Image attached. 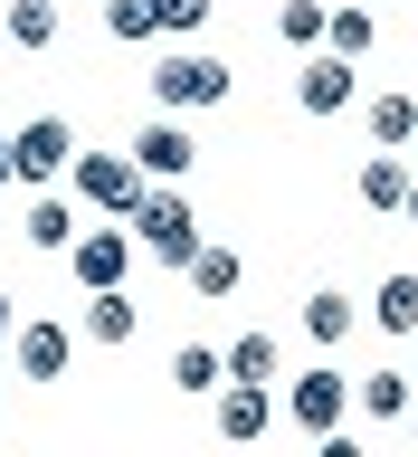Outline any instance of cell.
<instances>
[{
    "label": "cell",
    "mask_w": 418,
    "mask_h": 457,
    "mask_svg": "<svg viewBox=\"0 0 418 457\" xmlns=\"http://www.w3.org/2000/svg\"><path fill=\"white\" fill-rule=\"evenodd\" d=\"M152 114H200V105H228V57L191 48V38H171L162 57H152Z\"/></svg>",
    "instance_id": "6da1fadb"
},
{
    "label": "cell",
    "mask_w": 418,
    "mask_h": 457,
    "mask_svg": "<svg viewBox=\"0 0 418 457\" xmlns=\"http://www.w3.org/2000/svg\"><path fill=\"white\" fill-rule=\"evenodd\" d=\"M124 220H134V248H143V257H162V267H191L200 220H191V191H181V181H152V191L124 210Z\"/></svg>",
    "instance_id": "7a4b0ae2"
},
{
    "label": "cell",
    "mask_w": 418,
    "mask_h": 457,
    "mask_svg": "<svg viewBox=\"0 0 418 457\" xmlns=\"http://www.w3.org/2000/svg\"><path fill=\"white\" fill-rule=\"evenodd\" d=\"M67 162H77V124L67 114H29L20 134H10V181H29V191H48Z\"/></svg>",
    "instance_id": "3957f363"
},
{
    "label": "cell",
    "mask_w": 418,
    "mask_h": 457,
    "mask_svg": "<svg viewBox=\"0 0 418 457\" xmlns=\"http://www.w3.org/2000/svg\"><path fill=\"white\" fill-rule=\"evenodd\" d=\"M342 105H362V57H333V48H314L305 67H295V114L333 124Z\"/></svg>",
    "instance_id": "277c9868"
},
{
    "label": "cell",
    "mask_w": 418,
    "mask_h": 457,
    "mask_svg": "<svg viewBox=\"0 0 418 457\" xmlns=\"http://www.w3.org/2000/svg\"><path fill=\"white\" fill-rule=\"evenodd\" d=\"M67 171H77V200H86V210H105V220H124V210H134V200L152 191L134 153H77Z\"/></svg>",
    "instance_id": "5b68a950"
},
{
    "label": "cell",
    "mask_w": 418,
    "mask_h": 457,
    "mask_svg": "<svg viewBox=\"0 0 418 457\" xmlns=\"http://www.w3.org/2000/svg\"><path fill=\"white\" fill-rule=\"evenodd\" d=\"M134 228H77V238H67V277L86 286V295H95V286H124L134 277Z\"/></svg>",
    "instance_id": "8992f818"
},
{
    "label": "cell",
    "mask_w": 418,
    "mask_h": 457,
    "mask_svg": "<svg viewBox=\"0 0 418 457\" xmlns=\"http://www.w3.org/2000/svg\"><path fill=\"white\" fill-rule=\"evenodd\" d=\"M342 410H352V381H342V362H314V371H295V391H285V420L305 428V438L342 428Z\"/></svg>",
    "instance_id": "52a82bcc"
},
{
    "label": "cell",
    "mask_w": 418,
    "mask_h": 457,
    "mask_svg": "<svg viewBox=\"0 0 418 457\" xmlns=\"http://www.w3.org/2000/svg\"><path fill=\"white\" fill-rule=\"evenodd\" d=\"M134 162H143V181H191L200 143H191V124H181V114H152V124L134 134Z\"/></svg>",
    "instance_id": "ba28073f"
},
{
    "label": "cell",
    "mask_w": 418,
    "mask_h": 457,
    "mask_svg": "<svg viewBox=\"0 0 418 457\" xmlns=\"http://www.w3.org/2000/svg\"><path fill=\"white\" fill-rule=\"evenodd\" d=\"M209 428H219L228 448L266 438V428H276V391H266V381H219V410H209Z\"/></svg>",
    "instance_id": "9c48e42d"
},
{
    "label": "cell",
    "mask_w": 418,
    "mask_h": 457,
    "mask_svg": "<svg viewBox=\"0 0 418 457\" xmlns=\"http://www.w3.org/2000/svg\"><path fill=\"white\" fill-rule=\"evenodd\" d=\"M10 353H20L29 381H67V362H77V334L38 314V324H10Z\"/></svg>",
    "instance_id": "30bf717a"
},
{
    "label": "cell",
    "mask_w": 418,
    "mask_h": 457,
    "mask_svg": "<svg viewBox=\"0 0 418 457\" xmlns=\"http://www.w3.org/2000/svg\"><path fill=\"white\" fill-rule=\"evenodd\" d=\"M77 334L105 343V353H124V343L143 334V305L124 295V286H95V295H86V314H77Z\"/></svg>",
    "instance_id": "8fae6325"
},
{
    "label": "cell",
    "mask_w": 418,
    "mask_h": 457,
    "mask_svg": "<svg viewBox=\"0 0 418 457\" xmlns=\"http://www.w3.org/2000/svg\"><path fill=\"white\" fill-rule=\"evenodd\" d=\"M181 277H191V295H209V305H228V295L248 286V257H238V248H219V238H200Z\"/></svg>",
    "instance_id": "7c38bea8"
},
{
    "label": "cell",
    "mask_w": 418,
    "mask_h": 457,
    "mask_svg": "<svg viewBox=\"0 0 418 457\" xmlns=\"http://www.w3.org/2000/svg\"><path fill=\"white\" fill-rule=\"evenodd\" d=\"M352 191H362V210H371V220H399V191H409V153H381V143H371V162H362V181H352Z\"/></svg>",
    "instance_id": "4fadbf2b"
},
{
    "label": "cell",
    "mask_w": 418,
    "mask_h": 457,
    "mask_svg": "<svg viewBox=\"0 0 418 457\" xmlns=\"http://www.w3.org/2000/svg\"><path fill=\"white\" fill-rule=\"evenodd\" d=\"M352 410H362L371 428H390V420H409V371H362V381H352Z\"/></svg>",
    "instance_id": "5bb4252c"
},
{
    "label": "cell",
    "mask_w": 418,
    "mask_h": 457,
    "mask_svg": "<svg viewBox=\"0 0 418 457\" xmlns=\"http://www.w3.org/2000/svg\"><path fill=\"white\" fill-rule=\"evenodd\" d=\"M362 124H371V143H381V153H409V134H418V96H409V86L371 96V105H362Z\"/></svg>",
    "instance_id": "9a60e30c"
},
{
    "label": "cell",
    "mask_w": 418,
    "mask_h": 457,
    "mask_svg": "<svg viewBox=\"0 0 418 457\" xmlns=\"http://www.w3.org/2000/svg\"><path fill=\"white\" fill-rule=\"evenodd\" d=\"M352 324H362V314H352V295H342V286H314V295H305V334L324 343V353H342V343H352Z\"/></svg>",
    "instance_id": "2e32d148"
},
{
    "label": "cell",
    "mask_w": 418,
    "mask_h": 457,
    "mask_svg": "<svg viewBox=\"0 0 418 457\" xmlns=\"http://www.w3.org/2000/svg\"><path fill=\"white\" fill-rule=\"evenodd\" d=\"M67 238H77V200L38 191V200H29V248H38V257H67Z\"/></svg>",
    "instance_id": "e0dca14e"
},
{
    "label": "cell",
    "mask_w": 418,
    "mask_h": 457,
    "mask_svg": "<svg viewBox=\"0 0 418 457\" xmlns=\"http://www.w3.org/2000/svg\"><path fill=\"white\" fill-rule=\"evenodd\" d=\"M371 38H381L371 0H342V10H324V48H333V57H371Z\"/></svg>",
    "instance_id": "ac0fdd59"
},
{
    "label": "cell",
    "mask_w": 418,
    "mask_h": 457,
    "mask_svg": "<svg viewBox=\"0 0 418 457\" xmlns=\"http://www.w3.org/2000/svg\"><path fill=\"white\" fill-rule=\"evenodd\" d=\"M219 362H228V381H276V362H285V353H276V334H266V324H248V334L228 343Z\"/></svg>",
    "instance_id": "d6986e66"
},
{
    "label": "cell",
    "mask_w": 418,
    "mask_h": 457,
    "mask_svg": "<svg viewBox=\"0 0 418 457\" xmlns=\"http://www.w3.org/2000/svg\"><path fill=\"white\" fill-rule=\"evenodd\" d=\"M371 324L409 343V334H418V277H381V295H371Z\"/></svg>",
    "instance_id": "ffe728a7"
},
{
    "label": "cell",
    "mask_w": 418,
    "mask_h": 457,
    "mask_svg": "<svg viewBox=\"0 0 418 457\" xmlns=\"http://www.w3.org/2000/svg\"><path fill=\"white\" fill-rule=\"evenodd\" d=\"M0 29H10V48H57V0H10Z\"/></svg>",
    "instance_id": "44dd1931"
},
{
    "label": "cell",
    "mask_w": 418,
    "mask_h": 457,
    "mask_svg": "<svg viewBox=\"0 0 418 457\" xmlns=\"http://www.w3.org/2000/svg\"><path fill=\"white\" fill-rule=\"evenodd\" d=\"M219 381H228V362H219V353H209V343H181V353H171V391H219Z\"/></svg>",
    "instance_id": "7402d4cb"
},
{
    "label": "cell",
    "mask_w": 418,
    "mask_h": 457,
    "mask_svg": "<svg viewBox=\"0 0 418 457\" xmlns=\"http://www.w3.org/2000/svg\"><path fill=\"white\" fill-rule=\"evenodd\" d=\"M95 10H105V38H114V48H143V38H162V29H152V0H95Z\"/></svg>",
    "instance_id": "603a6c76"
},
{
    "label": "cell",
    "mask_w": 418,
    "mask_h": 457,
    "mask_svg": "<svg viewBox=\"0 0 418 457\" xmlns=\"http://www.w3.org/2000/svg\"><path fill=\"white\" fill-rule=\"evenodd\" d=\"M276 38L285 48H324V0H276Z\"/></svg>",
    "instance_id": "cb8c5ba5"
},
{
    "label": "cell",
    "mask_w": 418,
    "mask_h": 457,
    "mask_svg": "<svg viewBox=\"0 0 418 457\" xmlns=\"http://www.w3.org/2000/svg\"><path fill=\"white\" fill-rule=\"evenodd\" d=\"M209 10H219V0H152V29H162V38H200Z\"/></svg>",
    "instance_id": "d4e9b609"
},
{
    "label": "cell",
    "mask_w": 418,
    "mask_h": 457,
    "mask_svg": "<svg viewBox=\"0 0 418 457\" xmlns=\"http://www.w3.org/2000/svg\"><path fill=\"white\" fill-rule=\"evenodd\" d=\"M399 220H409V228H418V171H409V191H399Z\"/></svg>",
    "instance_id": "484cf974"
},
{
    "label": "cell",
    "mask_w": 418,
    "mask_h": 457,
    "mask_svg": "<svg viewBox=\"0 0 418 457\" xmlns=\"http://www.w3.org/2000/svg\"><path fill=\"white\" fill-rule=\"evenodd\" d=\"M0 191H10V134H0Z\"/></svg>",
    "instance_id": "4316f807"
},
{
    "label": "cell",
    "mask_w": 418,
    "mask_h": 457,
    "mask_svg": "<svg viewBox=\"0 0 418 457\" xmlns=\"http://www.w3.org/2000/svg\"><path fill=\"white\" fill-rule=\"evenodd\" d=\"M10 324H20V314H10V295H0V343H10Z\"/></svg>",
    "instance_id": "83f0119b"
},
{
    "label": "cell",
    "mask_w": 418,
    "mask_h": 457,
    "mask_svg": "<svg viewBox=\"0 0 418 457\" xmlns=\"http://www.w3.org/2000/svg\"><path fill=\"white\" fill-rule=\"evenodd\" d=\"M0 400H10V381H0Z\"/></svg>",
    "instance_id": "f1b7e54d"
},
{
    "label": "cell",
    "mask_w": 418,
    "mask_h": 457,
    "mask_svg": "<svg viewBox=\"0 0 418 457\" xmlns=\"http://www.w3.org/2000/svg\"><path fill=\"white\" fill-rule=\"evenodd\" d=\"M409 143H418V134H409Z\"/></svg>",
    "instance_id": "f546056e"
}]
</instances>
